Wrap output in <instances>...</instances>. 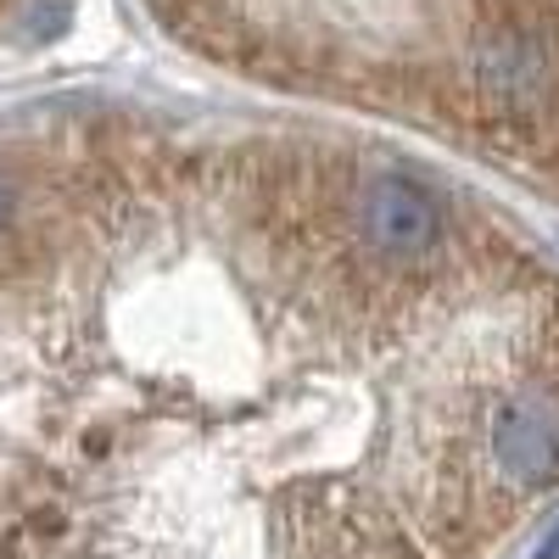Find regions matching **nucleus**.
<instances>
[{"label":"nucleus","mask_w":559,"mask_h":559,"mask_svg":"<svg viewBox=\"0 0 559 559\" xmlns=\"http://www.w3.org/2000/svg\"><path fill=\"white\" fill-rule=\"evenodd\" d=\"M353 229L364 252H376L381 263H414L431 258L448 236V207L426 179L414 174H369L353 197Z\"/></svg>","instance_id":"obj_1"},{"label":"nucleus","mask_w":559,"mask_h":559,"mask_svg":"<svg viewBox=\"0 0 559 559\" xmlns=\"http://www.w3.org/2000/svg\"><path fill=\"white\" fill-rule=\"evenodd\" d=\"M487 453L521 498L559 487V397L554 392H509L487 414Z\"/></svg>","instance_id":"obj_2"},{"label":"nucleus","mask_w":559,"mask_h":559,"mask_svg":"<svg viewBox=\"0 0 559 559\" xmlns=\"http://www.w3.org/2000/svg\"><path fill=\"white\" fill-rule=\"evenodd\" d=\"M471 84H476V102L492 118L521 123V118H537L554 96V57L532 28L503 23V28H487L476 39Z\"/></svg>","instance_id":"obj_3"},{"label":"nucleus","mask_w":559,"mask_h":559,"mask_svg":"<svg viewBox=\"0 0 559 559\" xmlns=\"http://www.w3.org/2000/svg\"><path fill=\"white\" fill-rule=\"evenodd\" d=\"M7 213H12V185H7V174H0V224H7Z\"/></svg>","instance_id":"obj_4"}]
</instances>
